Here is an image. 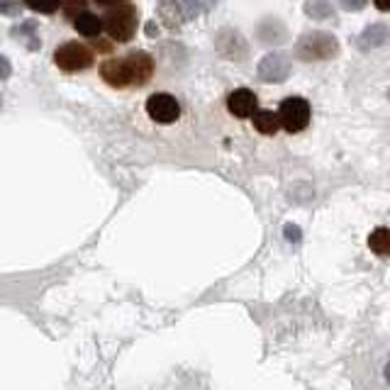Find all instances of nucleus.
<instances>
[{"label":"nucleus","mask_w":390,"mask_h":390,"mask_svg":"<svg viewBox=\"0 0 390 390\" xmlns=\"http://www.w3.org/2000/svg\"><path fill=\"white\" fill-rule=\"evenodd\" d=\"M98 74H101V81L108 88L130 93L151 84L154 74H156V62L144 49H132V52L120 54V57H105L101 62Z\"/></svg>","instance_id":"nucleus-1"},{"label":"nucleus","mask_w":390,"mask_h":390,"mask_svg":"<svg viewBox=\"0 0 390 390\" xmlns=\"http://www.w3.org/2000/svg\"><path fill=\"white\" fill-rule=\"evenodd\" d=\"M96 52H93L88 44L79 42V40H71V42H64L54 49L52 54V62L57 66L62 74H69V76H76V74H86L96 66Z\"/></svg>","instance_id":"nucleus-2"},{"label":"nucleus","mask_w":390,"mask_h":390,"mask_svg":"<svg viewBox=\"0 0 390 390\" xmlns=\"http://www.w3.org/2000/svg\"><path fill=\"white\" fill-rule=\"evenodd\" d=\"M137 30H139V10L134 5H117L110 8L103 18V32L115 44H127L134 40Z\"/></svg>","instance_id":"nucleus-3"},{"label":"nucleus","mask_w":390,"mask_h":390,"mask_svg":"<svg viewBox=\"0 0 390 390\" xmlns=\"http://www.w3.org/2000/svg\"><path fill=\"white\" fill-rule=\"evenodd\" d=\"M144 115L149 117L151 125L168 130V127H176V125L183 120V105H180V101L173 93L156 91L144 101Z\"/></svg>","instance_id":"nucleus-4"},{"label":"nucleus","mask_w":390,"mask_h":390,"mask_svg":"<svg viewBox=\"0 0 390 390\" xmlns=\"http://www.w3.org/2000/svg\"><path fill=\"white\" fill-rule=\"evenodd\" d=\"M295 54L303 62H329V59H334L339 54V42L334 35L322 30L305 32L295 44Z\"/></svg>","instance_id":"nucleus-5"},{"label":"nucleus","mask_w":390,"mask_h":390,"mask_svg":"<svg viewBox=\"0 0 390 390\" xmlns=\"http://www.w3.org/2000/svg\"><path fill=\"white\" fill-rule=\"evenodd\" d=\"M276 115H278V125H281L283 132H288V134H300V132H305L312 122V105L303 96H288L281 101Z\"/></svg>","instance_id":"nucleus-6"},{"label":"nucleus","mask_w":390,"mask_h":390,"mask_svg":"<svg viewBox=\"0 0 390 390\" xmlns=\"http://www.w3.org/2000/svg\"><path fill=\"white\" fill-rule=\"evenodd\" d=\"M197 0H161L159 3V18L166 27H176L185 25L188 20H193L197 15Z\"/></svg>","instance_id":"nucleus-7"},{"label":"nucleus","mask_w":390,"mask_h":390,"mask_svg":"<svg viewBox=\"0 0 390 390\" xmlns=\"http://www.w3.org/2000/svg\"><path fill=\"white\" fill-rule=\"evenodd\" d=\"M224 105L234 120H251V115L259 110V96L251 88H234L224 98Z\"/></svg>","instance_id":"nucleus-8"},{"label":"nucleus","mask_w":390,"mask_h":390,"mask_svg":"<svg viewBox=\"0 0 390 390\" xmlns=\"http://www.w3.org/2000/svg\"><path fill=\"white\" fill-rule=\"evenodd\" d=\"M290 74V62L283 54H266L259 64V76L266 84H281Z\"/></svg>","instance_id":"nucleus-9"},{"label":"nucleus","mask_w":390,"mask_h":390,"mask_svg":"<svg viewBox=\"0 0 390 390\" xmlns=\"http://www.w3.org/2000/svg\"><path fill=\"white\" fill-rule=\"evenodd\" d=\"M251 127H254L256 134L261 137H276L281 132V125H278V115L273 110H266V108H259L254 115H251Z\"/></svg>","instance_id":"nucleus-10"},{"label":"nucleus","mask_w":390,"mask_h":390,"mask_svg":"<svg viewBox=\"0 0 390 390\" xmlns=\"http://www.w3.org/2000/svg\"><path fill=\"white\" fill-rule=\"evenodd\" d=\"M71 25H74V30L79 32L81 37H86V40H93V37H101L103 32V18H98L96 13H81L79 18L71 20Z\"/></svg>","instance_id":"nucleus-11"},{"label":"nucleus","mask_w":390,"mask_h":390,"mask_svg":"<svg viewBox=\"0 0 390 390\" xmlns=\"http://www.w3.org/2000/svg\"><path fill=\"white\" fill-rule=\"evenodd\" d=\"M369 249L376 256L386 259V256L390 254V229L388 227H376V229H373V232L369 234Z\"/></svg>","instance_id":"nucleus-12"},{"label":"nucleus","mask_w":390,"mask_h":390,"mask_svg":"<svg viewBox=\"0 0 390 390\" xmlns=\"http://www.w3.org/2000/svg\"><path fill=\"white\" fill-rule=\"evenodd\" d=\"M388 40V30L383 25H371L364 35L359 37V47L369 49V47H381L383 42Z\"/></svg>","instance_id":"nucleus-13"},{"label":"nucleus","mask_w":390,"mask_h":390,"mask_svg":"<svg viewBox=\"0 0 390 390\" xmlns=\"http://www.w3.org/2000/svg\"><path fill=\"white\" fill-rule=\"evenodd\" d=\"M305 13L310 15L312 20H329L334 18V8L329 0H310L305 5Z\"/></svg>","instance_id":"nucleus-14"},{"label":"nucleus","mask_w":390,"mask_h":390,"mask_svg":"<svg viewBox=\"0 0 390 390\" xmlns=\"http://www.w3.org/2000/svg\"><path fill=\"white\" fill-rule=\"evenodd\" d=\"M22 5H27L30 10L42 15H54L62 8V0H22Z\"/></svg>","instance_id":"nucleus-15"},{"label":"nucleus","mask_w":390,"mask_h":390,"mask_svg":"<svg viewBox=\"0 0 390 390\" xmlns=\"http://www.w3.org/2000/svg\"><path fill=\"white\" fill-rule=\"evenodd\" d=\"M62 10L66 18H79L81 13H86L88 10V0H62Z\"/></svg>","instance_id":"nucleus-16"},{"label":"nucleus","mask_w":390,"mask_h":390,"mask_svg":"<svg viewBox=\"0 0 390 390\" xmlns=\"http://www.w3.org/2000/svg\"><path fill=\"white\" fill-rule=\"evenodd\" d=\"M22 10V0H0V15H10V18H18Z\"/></svg>","instance_id":"nucleus-17"},{"label":"nucleus","mask_w":390,"mask_h":390,"mask_svg":"<svg viewBox=\"0 0 390 390\" xmlns=\"http://www.w3.org/2000/svg\"><path fill=\"white\" fill-rule=\"evenodd\" d=\"M366 3H369V0H339V5H342L344 10H361L366 8Z\"/></svg>","instance_id":"nucleus-18"},{"label":"nucleus","mask_w":390,"mask_h":390,"mask_svg":"<svg viewBox=\"0 0 390 390\" xmlns=\"http://www.w3.org/2000/svg\"><path fill=\"white\" fill-rule=\"evenodd\" d=\"M93 3L98 5V8H117V5H127L130 0H93Z\"/></svg>","instance_id":"nucleus-19"},{"label":"nucleus","mask_w":390,"mask_h":390,"mask_svg":"<svg viewBox=\"0 0 390 390\" xmlns=\"http://www.w3.org/2000/svg\"><path fill=\"white\" fill-rule=\"evenodd\" d=\"M10 71H13V69H10V62H8V59H5V57H0V81L8 79Z\"/></svg>","instance_id":"nucleus-20"},{"label":"nucleus","mask_w":390,"mask_h":390,"mask_svg":"<svg viewBox=\"0 0 390 390\" xmlns=\"http://www.w3.org/2000/svg\"><path fill=\"white\" fill-rule=\"evenodd\" d=\"M376 8L381 10V13H386V10L390 8V3H388V0H376Z\"/></svg>","instance_id":"nucleus-21"}]
</instances>
